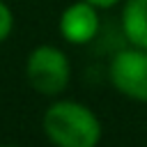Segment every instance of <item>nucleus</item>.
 <instances>
[{
	"mask_svg": "<svg viewBox=\"0 0 147 147\" xmlns=\"http://www.w3.org/2000/svg\"><path fill=\"white\" fill-rule=\"evenodd\" d=\"M11 30H14V11L9 9L5 0H0V44L9 39Z\"/></svg>",
	"mask_w": 147,
	"mask_h": 147,
	"instance_id": "423d86ee",
	"label": "nucleus"
},
{
	"mask_svg": "<svg viewBox=\"0 0 147 147\" xmlns=\"http://www.w3.org/2000/svg\"><path fill=\"white\" fill-rule=\"evenodd\" d=\"M87 2H92V5L99 7V9H110V7H115V5H119V2H124V0H87Z\"/></svg>",
	"mask_w": 147,
	"mask_h": 147,
	"instance_id": "0eeeda50",
	"label": "nucleus"
},
{
	"mask_svg": "<svg viewBox=\"0 0 147 147\" xmlns=\"http://www.w3.org/2000/svg\"><path fill=\"white\" fill-rule=\"evenodd\" d=\"M41 131L53 147H99L103 136L99 115L74 99L53 101L44 110Z\"/></svg>",
	"mask_w": 147,
	"mask_h": 147,
	"instance_id": "f257e3e1",
	"label": "nucleus"
},
{
	"mask_svg": "<svg viewBox=\"0 0 147 147\" xmlns=\"http://www.w3.org/2000/svg\"><path fill=\"white\" fill-rule=\"evenodd\" d=\"M0 147H21V145H7V142H2Z\"/></svg>",
	"mask_w": 147,
	"mask_h": 147,
	"instance_id": "6e6552de",
	"label": "nucleus"
},
{
	"mask_svg": "<svg viewBox=\"0 0 147 147\" xmlns=\"http://www.w3.org/2000/svg\"><path fill=\"white\" fill-rule=\"evenodd\" d=\"M108 78L122 96L147 103V51L136 46L117 51L110 57Z\"/></svg>",
	"mask_w": 147,
	"mask_h": 147,
	"instance_id": "7ed1b4c3",
	"label": "nucleus"
},
{
	"mask_svg": "<svg viewBox=\"0 0 147 147\" xmlns=\"http://www.w3.org/2000/svg\"><path fill=\"white\" fill-rule=\"evenodd\" d=\"M119 25L129 46L147 51V0H124Z\"/></svg>",
	"mask_w": 147,
	"mask_h": 147,
	"instance_id": "39448f33",
	"label": "nucleus"
},
{
	"mask_svg": "<svg viewBox=\"0 0 147 147\" xmlns=\"http://www.w3.org/2000/svg\"><path fill=\"white\" fill-rule=\"evenodd\" d=\"M99 11L101 9L87 0H76L69 7H64L60 14V21H57V30H60L62 39L74 46H85V44L94 41V37L99 34V28H101Z\"/></svg>",
	"mask_w": 147,
	"mask_h": 147,
	"instance_id": "20e7f679",
	"label": "nucleus"
},
{
	"mask_svg": "<svg viewBox=\"0 0 147 147\" xmlns=\"http://www.w3.org/2000/svg\"><path fill=\"white\" fill-rule=\"evenodd\" d=\"M25 80L41 96H60L71 83V62L53 44L34 46L25 57Z\"/></svg>",
	"mask_w": 147,
	"mask_h": 147,
	"instance_id": "f03ea898",
	"label": "nucleus"
}]
</instances>
